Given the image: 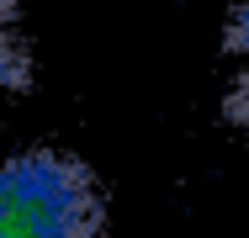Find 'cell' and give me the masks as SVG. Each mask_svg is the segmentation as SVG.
<instances>
[{"mask_svg":"<svg viewBox=\"0 0 249 238\" xmlns=\"http://www.w3.org/2000/svg\"><path fill=\"white\" fill-rule=\"evenodd\" d=\"M21 11L27 0H0V101L27 85V43H21Z\"/></svg>","mask_w":249,"mask_h":238,"instance_id":"obj_2","label":"cell"},{"mask_svg":"<svg viewBox=\"0 0 249 238\" xmlns=\"http://www.w3.org/2000/svg\"><path fill=\"white\" fill-rule=\"evenodd\" d=\"M0 238H106L96 175L53 148L0 159Z\"/></svg>","mask_w":249,"mask_h":238,"instance_id":"obj_1","label":"cell"},{"mask_svg":"<svg viewBox=\"0 0 249 238\" xmlns=\"http://www.w3.org/2000/svg\"><path fill=\"white\" fill-rule=\"evenodd\" d=\"M228 53H233V85H228V101H223V111H228V122L233 127H244L249 133V0L233 11V21H228Z\"/></svg>","mask_w":249,"mask_h":238,"instance_id":"obj_3","label":"cell"}]
</instances>
